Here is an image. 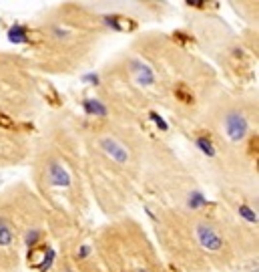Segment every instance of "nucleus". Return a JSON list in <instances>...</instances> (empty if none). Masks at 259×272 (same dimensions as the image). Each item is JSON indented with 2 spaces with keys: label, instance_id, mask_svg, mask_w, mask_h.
<instances>
[{
  "label": "nucleus",
  "instance_id": "nucleus-1",
  "mask_svg": "<svg viewBox=\"0 0 259 272\" xmlns=\"http://www.w3.org/2000/svg\"><path fill=\"white\" fill-rule=\"evenodd\" d=\"M59 272H75V268H73V266H64V268L61 266V268H59Z\"/></svg>",
  "mask_w": 259,
  "mask_h": 272
}]
</instances>
